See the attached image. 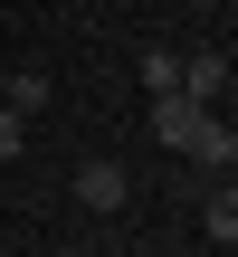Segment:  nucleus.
Here are the masks:
<instances>
[{
    "mask_svg": "<svg viewBox=\"0 0 238 257\" xmlns=\"http://www.w3.org/2000/svg\"><path fill=\"white\" fill-rule=\"evenodd\" d=\"M19 124H29V114H10V105H0V162H19V143H29Z\"/></svg>",
    "mask_w": 238,
    "mask_h": 257,
    "instance_id": "7",
    "label": "nucleus"
},
{
    "mask_svg": "<svg viewBox=\"0 0 238 257\" xmlns=\"http://www.w3.org/2000/svg\"><path fill=\"white\" fill-rule=\"evenodd\" d=\"M200 210H210V238H219V248H238V181H229V191H210Z\"/></svg>",
    "mask_w": 238,
    "mask_h": 257,
    "instance_id": "6",
    "label": "nucleus"
},
{
    "mask_svg": "<svg viewBox=\"0 0 238 257\" xmlns=\"http://www.w3.org/2000/svg\"><path fill=\"white\" fill-rule=\"evenodd\" d=\"M48 257H76V248H48Z\"/></svg>",
    "mask_w": 238,
    "mask_h": 257,
    "instance_id": "8",
    "label": "nucleus"
},
{
    "mask_svg": "<svg viewBox=\"0 0 238 257\" xmlns=\"http://www.w3.org/2000/svg\"><path fill=\"white\" fill-rule=\"evenodd\" d=\"M153 134H162L172 153L210 162V172H229V162H238V134L210 114V105H191V95H153Z\"/></svg>",
    "mask_w": 238,
    "mask_h": 257,
    "instance_id": "1",
    "label": "nucleus"
},
{
    "mask_svg": "<svg viewBox=\"0 0 238 257\" xmlns=\"http://www.w3.org/2000/svg\"><path fill=\"white\" fill-rule=\"evenodd\" d=\"M76 200H86V210H124V200H134V172H124V162H76Z\"/></svg>",
    "mask_w": 238,
    "mask_h": 257,
    "instance_id": "2",
    "label": "nucleus"
},
{
    "mask_svg": "<svg viewBox=\"0 0 238 257\" xmlns=\"http://www.w3.org/2000/svg\"><path fill=\"white\" fill-rule=\"evenodd\" d=\"M143 95H181V48H153L143 57Z\"/></svg>",
    "mask_w": 238,
    "mask_h": 257,
    "instance_id": "4",
    "label": "nucleus"
},
{
    "mask_svg": "<svg viewBox=\"0 0 238 257\" xmlns=\"http://www.w3.org/2000/svg\"><path fill=\"white\" fill-rule=\"evenodd\" d=\"M0 105H10V114H38V105H48V76H38V67H19V76L0 86Z\"/></svg>",
    "mask_w": 238,
    "mask_h": 257,
    "instance_id": "5",
    "label": "nucleus"
},
{
    "mask_svg": "<svg viewBox=\"0 0 238 257\" xmlns=\"http://www.w3.org/2000/svg\"><path fill=\"white\" fill-rule=\"evenodd\" d=\"M219 86H229V57H210V48H181V95H191V105H219Z\"/></svg>",
    "mask_w": 238,
    "mask_h": 257,
    "instance_id": "3",
    "label": "nucleus"
}]
</instances>
